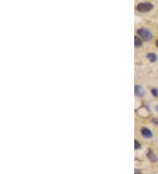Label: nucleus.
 <instances>
[{
  "instance_id": "obj_9",
  "label": "nucleus",
  "mask_w": 158,
  "mask_h": 174,
  "mask_svg": "<svg viewBox=\"0 0 158 174\" xmlns=\"http://www.w3.org/2000/svg\"><path fill=\"white\" fill-rule=\"evenodd\" d=\"M152 93L154 94V96H157L158 95V91L157 89H153L152 90Z\"/></svg>"
},
{
  "instance_id": "obj_10",
  "label": "nucleus",
  "mask_w": 158,
  "mask_h": 174,
  "mask_svg": "<svg viewBox=\"0 0 158 174\" xmlns=\"http://www.w3.org/2000/svg\"><path fill=\"white\" fill-rule=\"evenodd\" d=\"M152 122H153L154 124H156V125H157L158 126V119H153V120H152Z\"/></svg>"
},
{
  "instance_id": "obj_2",
  "label": "nucleus",
  "mask_w": 158,
  "mask_h": 174,
  "mask_svg": "<svg viewBox=\"0 0 158 174\" xmlns=\"http://www.w3.org/2000/svg\"><path fill=\"white\" fill-rule=\"evenodd\" d=\"M138 35L143 39L144 40H150L153 38V34L150 32V30L147 29V28H140L137 31Z\"/></svg>"
},
{
  "instance_id": "obj_11",
  "label": "nucleus",
  "mask_w": 158,
  "mask_h": 174,
  "mask_svg": "<svg viewBox=\"0 0 158 174\" xmlns=\"http://www.w3.org/2000/svg\"><path fill=\"white\" fill-rule=\"evenodd\" d=\"M135 174H140V171L139 170V169H135Z\"/></svg>"
},
{
  "instance_id": "obj_3",
  "label": "nucleus",
  "mask_w": 158,
  "mask_h": 174,
  "mask_svg": "<svg viewBox=\"0 0 158 174\" xmlns=\"http://www.w3.org/2000/svg\"><path fill=\"white\" fill-rule=\"evenodd\" d=\"M140 134L145 138H151L153 136V133L151 132V130L147 128H142L140 129Z\"/></svg>"
},
{
  "instance_id": "obj_13",
  "label": "nucleus",
  "mask_w": 158,
  "mask_h": 174,
  "mask_svg": "<svg viewBox=\"0 0 158 174\" xmlns=\"http://www.w3.org/2000/svg\"><path fill=\"white\" fill-rule=\"evenodd\" d=\"M157 47H158V40L157 41Z\"/></svg>"
},
{
  "instance_id": "obj_5",
  "label": "nucleus",
  "mask_w": 158,
  "mask_h": 174,
  "mask_svg": "<svg viewBox=\"0 0 158 174\" xmlns=\"http://www.w3.org/2000/svg\"><path fill=\"white\" fill-rule=\"evenodd\" d=\"M147 156H148V158L149 159V161L153 162V163H155V162L157 161V156L155 155V153L151 150H148V153H147Z\"/></svg>"
},
{
  "instance_id": "obj_8",
  "label": "nucleus",
  "mask_w": 158,
  "mask_h": 174,
  "mask_svg": "<svg viewBox=\"0 0 158 174\" xmlns=\"http://www.w3.org/2000/svg\"><path fill=\"white\" fill-rule=\"evenodd\" d=\"M135 150H138V149L140 148V144L138 140H135Z\"/></svg>"
},
{
  "instance_id": "obj_6",
  "label": "nucleus",
  "mask_w": 158,
  "mask_h": 174,
  "mask_svg": "<svg viewBox=\"0 0 158 174\" xmlns=\"http://www.w3.org/2000/svg\"><path fill=\"white\" fill-rule=\"evenodd\" d=\"M147 57H148V59L150 62H155L157 60V56L155 53H149V54H148L147 55Z\"/></svg>"
},
{
  "instance_id": "obj_12",
  "label": "nucleus",
  "mask_w": 158,
  "mask_h": 174,
  "mask_svg": "<svg viewBox=\"0 0 158 174\" xmlns=\"http://www.w3.org/2000/svg\"><path fill=\"white\" fill-rule=\"evenodd\" d=\"M156 110H157V111H158V106H156Z\"/></svg>"
},
{
  "instance_id": "obj_1",
  "label": "nucleus",
  "mask_w": 158,
  "mask_h": 174,
  "mask_svg": "<svg viewBox=\"0 0 158 174\" xmlns=\"http://www.w3.org/2000/svg\"><path fill=\"white\" fill-rule=\"evenodd\" d=\"M154 5L149 3V2H143V3H140L137 4L136 9L140 12H150L153 9Z\"/></svg>"
},
{
  "instance_id": "obj_7",
  "label": "nucleus",
  "mask_w": 158,
  "mask_h": 174,
  "mask_svg": "<svg viewBox=\"0 0 158 174\" xmlns=\"http://www.w3.org/2000/svg\"><path fill=\"white\" fill-rule=\"evenodd\" d=\"M135 47L136 48H140L141 45H142V41H141V40L137 37V36H135Z\"/></svg>"
},
{
  "instance_id": "obj_4",
  "label": "nucleus",
  "mask_w": 158,
  "mask_h": 174,
  "mask_svg": "<svg viewBox=\"0 0 158 174\" xmlns=\"http://www.w3.org/2000/svg\"><path fill=\"white\" fill-rule=\"evenodd\" d=\"M135 94H136L137 96H143V95L145 94L144 89H143L140 85H138V84H136V85L135 86Z\"/></svg>"
}]
</instances>
